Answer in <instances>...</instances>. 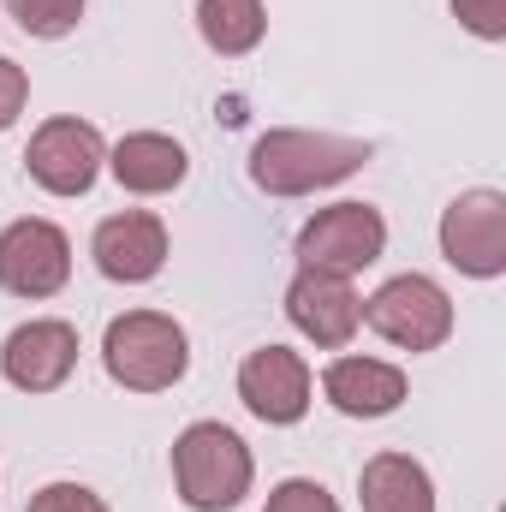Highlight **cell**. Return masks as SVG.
Returning a JSON list of instances; mask_svg holds the SVG:
<instances>
[{"mask_svg":"<svg viewBox=\"0 0 506 512\" xmlns=\"http://www.w3.org/2000/svg\"><path fill=\"white\" fill-rule=\"evenodd\" d=\"M370 161V143L340 131H262L251 149V185L268 197H310L352 179Z\"/></svg>","mask_w":506,"mask_h":512,"instance_id":"obj_1","label":"cell"},{"mask_svg":"<svg viewBox=\"0 0 506 512\" xmlns=\"http://www.w3.org/2000/svg\"><path fill=\"white\" fill-rule=\"evenodd\" d=\"M251 447L227 423H191L173 441V489L191 512H233L251 495Z\"/></svg>","mask_w":506,"mask_h":512,"instance_id":"obj_2","label":"cell"},{"mask_svg":"<svg viewBox=\"0 0 506 512\" xmlns=\"http://www.w3.org/2000/svg\"><path fill=\"white\" fill-rule=\"evenodd\" d=\"M102 364L126 393H167L191 370V340L161 310H126L102 334Z\"/></svg>","mask_w":506,"mask_h":512,"instance_id":"obj_3","label":"cell"},{"mask_svg":"<svg viewBox=\"0 0 506 512\" xmlns=\"http://www.w3.org/2000/svg\"><path fill=\"white\" fill-rule=\"evenodd\" d=\"M364 322L399 352H435L453 334V298L429 274H393L364 304Z\"/></svg>","mask_w":506,"mask_h":512,"instance_id":"obj_4","label":"cell"},{"mask_svg":"<svg viewBox=\"0 0 506 512\" xmlns=\"http://www.w3.org/2000/svg\"><path fill=\"white\" fill-rule=\"evenodd\" d=\"M387 251V221L370 203H334V209H316L298 233V262L304 268H322V274H364L370 262H381Z\"/></svg>","mask_w":506,"mask_h":512,"instance_id":"obj_5","label":"cell"},{"mask_svg":"<svg viewBox=\"0 0 506 512\" xmlns=\"http://www.w3.org/2000/svg\"><path fill=\"white\" fill-rule=\"evenodd\" d=\"M102 161H108L102 131L90 126V120H78V114L42 120L36 137H30V149H24L30 179H36L42 191H54V197H84V191L96 185Z\"/></svg>","mask_w":506,"mask_h":512,"instance_id":"obj_6","label":"cell"},{"mask_svg":"<svg viewBox=\"0 0 506 512\" xmlns=\"http://www.w3.org/2000/svg\"><path fill=\"white\" fill-rule=\"evenodd\" d=\"M441 256L471 274L495 280L506 274V197L501 191H459L441 215Z\"/></svg>","mask_w":506,"mask_h":512,"instance_id":"obj_7","label":"cell"},{"mask_svg":"<svg viewBox=\"0 0 506 512\" xmlns=\"http://www.w3.org/2000/svg\"><path fill=\"white\" fill-rule=\"evenodd\" d=\"M72 280V245L54 221H12L0 233V286L12 298H54Z\"/></svg>","mask_w":506,"mask_h":512,"instance_id":"obj_8","label":"cell"},{"mask_svg":"<svg viewBox=\"0 0 506 512\" xmlns=\"http://www.w3.org/2000/svg\"><path fill=\"white\" fill-rule=\"evenodd\" d=\"M286 316L304 340H316L322 352L352 346V334L364 328V298L352 292V280L322 274V268H298L286 286Z\"/></svg>","mask_w":506,"mask_h":512,"instance_id":"obj_9","label":"cell"},{"mask_svg":"<svg viewBox=\"0 0 506 512\" xmlns=\"http://www.w3.org/2000/svg\"><path fill=\"white\" fill-rule=\"evenodd\" d=\"M72 370H78V328L72 322H54V316L24 322L0 346V376L18 393H54V387H66Z\"/></svg>","mask_w":506,"mask_h":512,"instance_id":"obj_10","label":"cell"},{"mask_svg":"<svg viewBox=\"0 0 506 512\" xmlns=\"http://www.w3.org/2000/svg\"><path fill=\"white\" fill-rule=\"evenodd\" d=\"M239 399L262 423H298L310 411V364L286 346H256L239 364Z\"/></svg>","mask_w":506,"mask_h":512,"instance_id":"obj_11","label":"cell"},{"mask_svg":"<svg viewBox=\"0 0 506 512\" xmlns=\"http://www.w3.org/2000/svg\"><path fill=\"white\" fill-rule=\"evenodd\" d=\"M90 256H96V268H102L108 280L143 286V280H155L161 262H167V227H161V215H149V209L108 215V221L96 227V239H90Z\"/></svg>","mask_w":506,"mask_h":512,"instance_id":"obj_12","label":"cell"},{"mask_svg":"<svg viewBox=\"0 0 506 512\" xmlns=\"http://www.w3.org/2000/svg\"><path fill=\"white\" fill-rule=\"evenodd\" d=\"M322 393L346 417H387L405 405V370L381 358H334L322 370Z\"/></svg>","mask_w":506,"mask_h":512,"instance_id":"obj_13","label":"cell"},{"mask_svg":"<svg viewBox=\"0 0 506 512\" xmlns=\"http://www.w3.org/2000/svg\"><path fill=\"white\" fill-rule=\"evenodd\" d=\"M108 167H114V179L126 191H137V197H167L173 185H185L191 155H185V143H173L161 131H131V137L114 143Z\"/></svg>","mask_w":506,"mask_h":512,"instance_id":"obj_14","label":"cell"},{"mask_svg":"<svg viewBox=\"0 0 506 512\" xmlns=\"http://www.w3.org/2000/svg\"><path fill=\"white\" fill-rule=\"evenodd\" d=\"M364 512H435V483L411 453H376L358 471Z\"/></svg>","mask_w":506,"mask_h":512,"instance_id":"obj_15","label":"cell"},{"mask_svg":"<svg viewBox=\"0 0 506 512\" xmlns=\"http://www.w3.org/2000/svg\"><path fill=\"white\" fill-rule=\"evenodd\" d=\"M197 30H203V42L215 54L239 60V54H251L262 42L268 12H262V0H197Z\"/></svg>","mask_w":506,"mask_h":512,"instance_id":"obj_16","label":"cell"},{"mask_svg":"<svg viewBox=\"0 0 506 512\" xmlns=\"http://www.w3.org/2000/svg\"><path fill=\"white\" fill-rule=\"evenodd\" d=\"M6 12L18 18V30H24V36L54 42V36H72V30H78L84 0H6Z\"/></svg>","mask_w":506,"mask_h":512,"instance_id":"obj_17","label":"cell"},{"mask_svg":"<svg viewBox=\"0 0 506 512\" xmlns=\"http://www.w3.org/2000/svg\"><path fill=\"white\" fill-rule=\"evenodd\" d=\"M262 512H340V507H334V495L316 477H286L280 489H268V507Z\"/></svg>","mask_w":506,"mask_h":512,"instance_id":"obj_18","label":"cell"},{"mask_svg":"<svg viewBox=\"0 0 506 512\" xmlns=\"http://www.w3.org/2000/svg\"><path fill=\"white\" fill-rule=\"evenodd\" d=\"M24 512H108V501L96 489H84V483H48V489L30 495Z\"/></svg>","mask_w":506,"mask_h":512,"instance_id":"obj_19","label":"cell"},{"mask_svg":"<svg viewBox=\"0 0 506 512\" xmlns=\"http://www.w3.org/2000/svg\"><path fill=\"white\" fill-rule=\"evenodd\" d=\"M453 12H459V24H465L471 36H483V42H501L506 36V0H453Z\"/></svg>","mask_w":506,"mask_h":512,"instance_id":"obj_20","label":"cell"},{"mask_svg":"<svg viewBox=\"0 0 506 512\" xmlns=\"http://www.w3.org/2000/svg\"><path fill=\"white\" fill-rule=\"evenodd\" d=\"M24 102H30V78H24V66H18V60H6V54H0V131L18 126Z\"/></svg>","mask_w":506,"mask_h":512,"instance_id":"obj_21","label":"cell"}]
</instances>
